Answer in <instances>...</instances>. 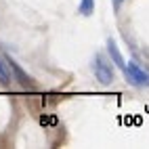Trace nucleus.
<instances>
[{"instance_id": "1", "label": "nucleus", "mask_w": 149, "mask_h": 149, "mask_svg": "<svg viewBox=\"0 0 149 149\" xmlns=\"http://www.w3.org/2000/svg\"><path fill=\"white\" fill-rule=\"evenodd\" d=\"M93 69H95L97 80L101 82V84H109V82H113V67L109 65L101 55H97V57H95V61H93Z\"/></svg>"}, {"instance_id": "2", "label": "nucleus", "mask_w": 149, "mask_h": 149, "mask_svg": "<svg viewBox=\"0 0 149 149\" xmlns=\"http://www.w3.org/2000/svg\"><path fill=\"white\" fill-rule=\"evenodd\" d=\"M124 76H126L128 82H132V84H136V86H149V74L145 72V69H141L134 61H128V63H126Z\"/></svg>"}, {"instance_id": "3", "label": "nucleus", "mask_w": 149, "mask_h": 149, "mask_svg": "<svg viewBox=\"0 0 149 149\" xmlns=\"http://www.w3.org/2000/svg\"><path fill=\"white\" fill-rule=\"evenodd\" d=\"M107 53H109V57H111V61L116 63V67H120L122 72H126V61H124V57H122V53H120V48L116 46V42L109 38L107 40Z\"/></svg>"}, {"instance_id": "4", "label": "nucleus", "mask_w": 149, "mask_h": 149, "mask_svg": "<svg viewBox=\"0 0 149 149\" xmlns=\"http://www.w3.org/2000/svg\"><path fill=\"white\" fill-rule=\"evenodd\" d=\"M6 61H8V65H11V69L15 72V78H17V80L21 82L23 86H29V88L34 86V80H32V78H29V76H25V72H23V69L19 67V65H17L15 61H13V59H8V57H6Z\"/></svg>"}, {"instance_id": "5", "label": "nucleus", "mask_w": 149, "mask_h": 149, "mask_svg": "<svg viewBox=\"0 0 149 149\" xmlns=\"http://www.w3.org/2000/svg\"><path fill=\"white\" fill-rule=\"evenodd\" d=\"M78 13L88 17V15H93L95 13V0H82L80 6H78Z\"/></svg>"}, {"instance_id": "6", "label": "nucleus", "mask_w": 149, "mask_h": 149, "mask_svg": "<svg viewBox=\"0 0 149 149\" xmlns=\"http://www.w3.org/2000/svg\"><path fill=\"white\" fill-rule=\"evenodd\" d=\"M11 72H8V61L4 63L2 59H0V84H11Z\"/></svg>"}, {"instance_id": "7", "label": "nucleus", "mask_w": 149, "mask_h": 149, "mask_svg": "<svg viewBox=\"0 0 149 149\" xmlns=\"http://www.w3.org/2000/svg\"><path fill=\"white\" fill-rule=\"evenodd\" d=\"M113 2V11H120V4L124 2V0H111Z\"/></svg>"}]
</instances>
